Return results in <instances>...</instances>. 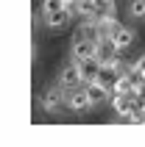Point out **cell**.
Returning a JSON list of instances; mask_svg holds the SVG:
<instances>
[{"label":"cell","mask_w":145,"mask_h":147,"mask_svg":"<svg viewBox=\"0 0 145 147\" xmlns=\"http://www.w3.org/2000/svg\"><path fill=\"white\" fill-rule=\"evenodd\" d=\"M42 108L45 111H50V114H56V111H62V108H67V89L59 83V86H53V89H45L39 97Z\"/></svg>","instance_id":"obj_1"},{"label":"cell","mask_w":145,"mask_h":147,"mask_svg":"<svg viewBox=\"0 0 145 147\" xmlns=\"http://www.w3.org/2000/svg\"><path fill=\"white\" fill-rule=\"evenodd\" d=\"M92 106H95V103H92V97H89V92H87L84 83L67 92V108H70L72 114H87Z\"/></svg>","instance_id":"obj_2"},{"label":"cell","mask_w":145,"mask_h":147,"mask_svg":"<svg viewBox=\"0 0 145 147\" xmlns=\"http://www.w3.org/2000/svg\"><path fill=\"white\" fill-rule=\"evenodd\" d=\"M95 58L101 61V64H112V61L120 58V47H117L109 36H103V39L98 42V47H95Z\"/></svg>","instance_id":"obj_3"},{"label":"cell","mask_w":145,"mask_h":147,"mask_svg":"<svg viewBox=\"0 0 145 147\" xmlns=\"http://www.w3.org/2000/svg\"><path fill=\"white\" fill-rule=\"evenodd\" d=\"M95 47H98L95 39H89V36H78V39L72 42V47H70V56H72V61H81V58L95 56Z\"/></svg>","instance_id":"obj_4"},{"label":"cell","mask_w":145,"mask_h":147,"mask_svg":"<svg viewBox=\"0 0 145 147\" xmlns=\"http://www.w3.org/2000/svg\"><path fill=\"white\" fill-rule=\"evenodd\" d=\"M75 64H78V72H81V81H84V83L98 81V75H101V69H103V64H101L95 56L81 58V61H75Z\"/></svg>","instance_id":"obj_5"},{"label":"cell","mask_w":145,"mask_h":147,"mask_svg":"<svg viewBox=\"0 0 145 147\" xmlns=\"http://www.w3.org/2000/svg\"><path fill=\"white\" fill-rule=\"evenodd\" d=\"M59 83H62V86H64L67 92L84 83V81H81V72H78V64H75V61H72V64H67L64 69L59 72Z\"/></svg>","instance_id":"obj_6"},{"label":"cell","mask_w":145,"mask_h":147,"mask_svg":"<svg viewBox=\"0 0 145 147\" xmlns=\"http://www.w3.org/2000/svg\"><path fill=\"white\" fill-rule=\"evenodd\" d=\"M84 86H87V92H89V97H92V103H95V106L106 103V100H109V94H112V86H106L103 81H89V83H84Z\"/></svg>","instance_id":"obj_7"},{"label":"cell","mask_w":145,"mask_h":147,"mask_svg":"<svg viewBox=\"0 0 145 147\" xmlns=\"http://www.w3.org/2000/svg\"><path fill=\"white\" fill-rule=\"evenodd\" d=\"M112 108L117 111V117H126V119H129L131 111H134V97H131V94H117V92H112Z\"/></svg>","instance_id":"obj_8"},{"label":"cell","mask_w":145,"mask_h":147,"mask_svg":"<svg viewBox=\"0 0 145 147\" xmlns=\"http://www.w3.org/2000/svg\"><path fill=\"white\" fill-rule=\"evenodd\" d=\"M42 14V11H39ZM72 11L70 8H59V11H48V14H42V20H45V25L48 28H64L67 22H70Z\"/></svg>","instance_id":"obj_9"},{"label":"cell","mask_w":145,"mask_h":147,"mask_svg":"<svg viewBox=\"0 0 145 147\" xmlns=\"http://www.w3.org/2000/svg\"><path fill=\"white\" fill-rule=\"evenodd\" d=\"M109 39H112L120 50H126L131 42H134V31H131V28H126V25H117V28L109 33Z\"/></svg>","instance_id":"obj_10"},{"label":"cell","mask_w":145,"mask_h":147,"mask_svg":"<svg viewBox=\"0 0 145 147\" xmlns=\"http://www.w3.org/2000/svg\"><path fill=\"white\" fill-rule=\"evenodd\" d=\"M129 14L134 20H145V0H129Z\"/></svg>","instance_id":"obj_11"},{"label":"cell","mask_w":145,"mask_h":147,"mask_svg":"<svg viewBox=\"0 0 145 147\" xmlns=\"http://www.w3.org/2000/svg\"><path fill=\"white\" fill-rule=\"evenodd\" d=\"M59 8H70V3H67V0H42V14L59 11Z\"/></svg>","instance_id":"obj_12"},{"label":"cell","mask_w":145,"mask_h":147,"mask_svg":"<svg viewBox=\"0 0 145 147\" xmlns=\"http://www.w3.org/2000/svg\"><path fill=\"white\" fill-rule=\"evenodd\" d=\"M101 14H114V0H98Z\"/></svg>","instance_id":"obj_13"},{"label":"cell","mask_w":145,"mask_h":147,"mask_svg":"<svg viewBox=\"0 0 145 147\" xmlns=\"http://www.w3.org/2000/svg\"><path fill=\"white\" fill-rule=\"evenodd\" d=\"M134 67H137L140 72H142V75H145V53H142V56H140V58H137V61H134Z\"/></svg>","instance_id":"obj_14"}]
</instances>
